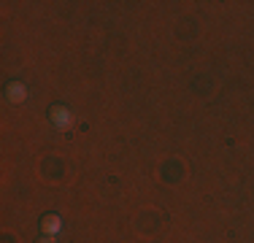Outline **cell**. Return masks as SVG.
<instances>
[{"label":"cell","instance_id":"cell-1","mask_svg":"<svg viewBox=\"0 0 254 243\" xmlns=\"http://www.w3.org/2000/svg\"><path fill=\"white\" fill-rule=\"evenodd\" d=\"M49 119H52V124L57 127V130H68V127L73 124V114H70V108L60 106V103L49 108Z\"/></svg>","mask_w":254,"mask_h":243},{"label":"cell","instance_id":"cell-2","mask_svg":"<svg viewBox=\"0 0 254 243\" xmlns=\"http://www.w3.org/2000/svg\"><path fill=\"white\" fill-rule=\"evenodd\" d=\"M5 100L8 103H25L27 100V87L22 81H8L5 84Z\"/></svg>","mask_w":254,"mask_h":243},{"label":"cell","instance_id":"cell-3","mask_svg":"<svg viewBox=\"0 0 254 243\" xmlns=\"http://www.w3.org/2000/svg\"><path fill=\"white\" fill-rule=\"evenodd\" d=\"M41 230H44V235H57L60 230H63V219H60L57 214H46L44 219H41Z\"/></svg>","mask_w":254,"mask_h":243},{"label":"cell","instance_id":"cell-4","mask_svg":"<svg viewBox=\"0 0 254 243\" xmlns=\"http://www.w3.org/2000/svg\"><path fill=\"white\" fill-rule=\"evenodd\" d=\"M38 243H54V238H41Z\"/></svg>","mask_w":254,"mask_h":243}]
</instances>
